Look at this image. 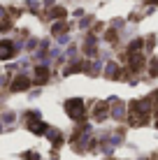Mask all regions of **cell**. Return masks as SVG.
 I'll return each instance as SVG.
<instances>
[{
  "mask_svg": "<svg viewBox=\"0 0 158 160\" xmlns=\"http://www.w3.org/2000/svg\"><path fill=\"white\" fill-rule=\"evenodd\" d=\"M35 77H37V81H40V84H44L47 77H49V70H47V68H37V70H35Z\"/></svg>",
  "mask_w": 158,
  "mask_h": 160,
  "instance_id": "cell-4",
  "label": "cell"
},
{
  "mask_svg": "<svg viewBox=\"0 0 158 160\" xmlns=\"http://www.w3.org/2000/svg\"><path fill=\"white\" fill-rule=\"evenodd\" d=\"M51 16H56V19H63V16H65V9H63V7H56V9L51 12Z\"/></svg>",
  "mask_w": 158,
  "mask_h": 160,
  "instance_id": "cell-6",
  "label": "cell"
},
{
  "mask_svg": "<svg viewBox=\"0 0 158 160\" xmlns=\"http://www.w3.org/2000/svg\"><path fill=\"white\" fill-rule=\"evenodd\" d=\"M65 109H68V114H70V116H72V118H81V116H84V102H81V100H70L68 104H65Z\"/></svg>",
  "mask_w": 158,
  "mask_h": 160,
  "instance_id": "cell-1",
  "label": "cell"
},
{
  "mask_svg": "<svg viewBox=\"0 0 158 160\" xmlns=\"http://www.w3.org/2000/svg\"><path fill=\"white\" fill-rule=\"evenodd\" d=\"M28 86H30V79H26V77H19L12 81V91H26Z\"/></svg>",
  "mask_w": 158,
  "mask_h": 160,
  "instance_id": "cell-3",
  "label": "cell"
},
{
  "mask_svg": "<svg viewBox=\"0 0 158 160\" xmlns=\"http://www.w3.org/2000/svg\"><path fill=\"white\" fill-rule=\"evenodd\" d=\"M28 128H30L33 132H44V130H47V125H44V123H40V121H30Z\"/></svg>",
  "mask_w": 158,
  "mask_h": 160,
  "instance_id": "cell-5",
  "label": "cell"
},
{
  "mask_svg": "<svg viewBox=\"0 0 158 160\" xmlns=\"http://www.w3.org/2000/svg\"><path fill=\"white\" fill-rule=\"evenodd\" d=\"M14 56V44L12 42H0V58L7 60Z\"/></svg>",
  "mask_w": 158,
  "mask_h": 160,
  "instance_id": "cell-2",
  "label": "cell"
}]
</instances>
